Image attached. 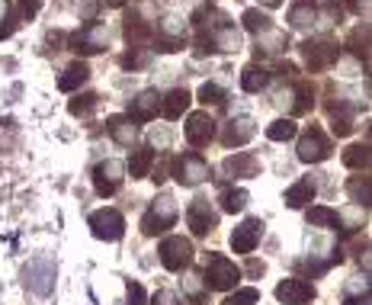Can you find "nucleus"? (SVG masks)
Wrapping results in <instances>:
<instances>
[{"label": "nucleus", "mask_w": 372, "mask_h": 305, "mask_svg": "<svg viewBox=\"0 0 372 305\" xmlns=\"http://www.w3.org/2000/svg\"><path fill=\"white\" fill-rule=\"evenodd\" d=\"M241 279V270L234 267V260L222 257V254H209L205 257V286L215 292H228L237 286Z\"/></svg>", "instance_id": "1"}, {"label": "nucleus", "mask_w": 372, "mask_h": 305, "mask_svg": "<svg viewBox=\"0 0 372 305\" xmlns=\"http://www.w3.org/2000/svg\"><path fill=\"white\" fill-rule=\"evenodd\" d=\"M180 209H177V200H173L170 193H160L157 200H154V206L145 212V219H141V232L145 234H160L167 232V228L177 222Z\"/></svg>", "instance_id": "2"}, {"label": "nucleus", "mask_w": 372, "mask_h": 305, "mask_svg": "<svg viewBox=\"0 0 372 305\" xmlns=\"http://www.w3.org/2000/svg\"><path fill=\"white\" fill-rule=\"evenodd\" d=\"M301 58H305L308 71H327L340 58V46L334 39H308L301 46Z\"/></svg>", "instance_id": "3"}, {"label": "nucleus", "mask_w": 372, "mask_h": 305, "mask_svg": "<svg viewBox=\"0 0 372 305\" xmlns=\"http://www.w3.org/2000/svg\"><path fill=\"white\" fill-rule=\"evenodd\" d=\"M87 225H90V232H93V238H100V241H119L122 234H125V219L109 206L96 209L87 219Z\"/></svg>", "instance_id": "4"}, {"label": "nucleus", "mask_w": 372, "mask_h": 305, "mask_svg": "<svg viewBox=\"0 0 372 305\" xmlns=\"http://www.w3.org/2000/svg\"><path fill=\"white\" fill-rule=\"evenodd\" d=\"M331 151H334L331 148V138H327L318 125H311V129L299 138V161L301 164H321V161H327V157H331Z\"/></svg>", "instance_id": "5"}, {"label": "nucleus", "mask_w": 372, "mask_h": 305, "mask_svg": "<svg viewBox=\"0 0 372 305\" xmlns=\"http://www.w3.org/2000/svg\"><path fill=\"white\" fill-rule=\"evenodd\" d=\"M157 254H160L164 270H183V267H190V260H192V244L183 238V234H170V238L160 241Z\"/></svg>", "instance_id": "6"}, {"label": "nucleus", "mask_w": 372, "mask_h": 305, "mask_svg": "<svg viewBox=\"0 0 372 305\" xmlns=\"http://www.w3.org/2000/svg\"><path fill=\"white\" fill-rule=\"evenodd\" d=\"M151 42L160 48V52H180L186 42V26L180 16H164V20L157 23V29H154Z\"/></svg>", "instance_id": "7"}, {"label": "nucleus", "mask_w": 372, "mask_h": 305, "mask_svg": "<svg viewBox=\"0 0 372 305\" xmlns=\"http://www.w3.org/2000/svg\"><path fill=\"white\" fill-rule=\"evenodd\" d=\"M209 177V164L202 161V155H180L173 157V180L180 187H196Z\"/></svg>", "instance_id": "8"}, {"label": "nucleus", "mask_w": 372, "mask_h": 305, "mask_svg": "<svg viewBox=\"0 0 372 305\" xmlns=\"http://www.w3.org/2000/svg\"><path fill=\"white\" fill-rule=\"evenodd\" d=\"M106 42H109V29L103 26V23H90V26L77 29V33L71 36V48H74V52H83V55L103 52Z\"/></svg>", "instance_id": "9"}, {"label": "nucleus", "mask_w": 372, "mask_h": 305, "mask_svg": "<svg viewBox=\"0 0 372 305\" xmlns=\"http://www.w3.org/2000/svg\"><path fill=\"white\" fill-rule=\"evenodd\" d=\"M186 222H190L192 234H209L212 228L218 225V212L212 209V202L205 200V196H199V200H192L190 209H186Z\"/></svg>", "instance_id": "10"}, {"label": "nucleus", "mask_w": 372, "mask_h": 305, "mask_svg": "<svg viewBox=\"0 0 372 305\" xmlns=\"http://www.w3.org/2000/svg\"><path fill=\"white\" fill-rule=\"evenodd\" d=\"M122 174H125V167H122V161H103L93 167V187L100 196H113L115 190L122 187Z\"/></svg>", "instance_id": "11"}, {"label": "nucleus", "mask_w": 372, "mask_h": 305, "mask_svg": "<svg viewBox=\"0 0 372 305\" xmlns=\"http://www.w3.org/2000/svg\"><path fill=\"white\" fill-rule=\"evenodd\" d=\"M263 219H244L241 225L234 228V234H231V247H234V254H250L257 244H260L263 238Z\"/></svg>", "instance_id": "12"}, {"label": "nucleus", "mask_w": 372, "mask_h": 305, "mask_svg": "<svg viewBox=\"0 0 372 305\" xmlns=\"http://www.w3.org/2000/svg\"><path fill=\"white\" fill-rule=\"evenodd\" d=\"M183 135L192 148H202V145H209L212 135H215V123H212L209 113H190V119H186V125H183Z\"/></svg>", "instance_id": "13"}, {"label": "nucleus", "mask_w": 372, "mask_h": 305, "mask_svg": "<svg viewBox=\"0 0 372 305\" xmlns=\"http://www.w3.org/2000/svg\"><path fill=\"white\" fill-rule=\"evenodd\" d=\"M26 276H29L26 283H29V289L36 296H48L55 289V267H51V260H32Z\"/></svg>", "instance_id": "14"}, {"label": "nucleus", "mask_w": 372, "mask_h": 305, "mask_svg": "<svg viewBox=\"0 0 372 305\" xmlns=\"http://www.w3.org/2000/svg\"><path fill=\"white\" fill-rule=\"evenodd\" d=\"M276 299L286 305H305L314 299V286L305 283V279H282L279 286H276Z\"/></svg>", "instance_id": "15"}, {"label": "nucleus", "mask_w": 372, "mask_h": 305, "mask_svg": "<svg viewBox=\"0 0 372 305\" xmlns=\"http://www.w3.org/2000/svg\"><path fill=\"white\" fill-rule=\"evenodd\" d=\"M160 110V93L157 91H141L138 97L128 103V119L132 123H148V119H154Z\"/></svg>", "instance_id": "16"}, {"label": "nucleus", "mask_w": 372, "mask_h": 305, "mask_svg": "<svg viewBox=\"0 0 372 305\" xmlns=\"http://www.w3.org/2000/svg\"><path fill=\"white\" fill-rule=\"evenodd\" d=\"M254 132H257L254 119H250V116H237V119H231V123L224 125L222 142L228 145V148H237V145H247L250 138H254Z\"/></svg>", "instance_id": "17"}, {"label": "nucleus", "mask_w": 372, "mask_h": 305, "mask_svg": "<svg viewBox=\"0 0 372 305\" xmlns=\"http://www.w3.org/2000/svg\"><path fill=\"white\" fill-rule=\"evenodd\" d=\"M224 174L250 180V177L260 174V161H257V155H250V151H234L231 157H224Z\"/></svg>", "instance_id": "18"}, {"label": "nucleus", "mask_w": 372, "mask_h": 305, "mask_svg": "<svg viewBox=\"0 0 372 305\" xmlns=\"http://www.w3.org/2000/svg\"><path fill=\"white\" fill-rule=\"evenodd\" d=\"M154 36V26H148L138 14H128L125 16V39L132 42V48H145Z\"/></svg>", "instance_id": "19"}, {"label": "nucleus", "mask_w": 372, "mask_h": 305, "mask_svg": "<svg viewBox=\"0 0 372 305\" xmlns=\"http://www.w3.org/2000/svg\"><path fill=\"white\" fill-rule=\"evenodd\" d=\"M190 103H192V97H190V91H183V87H177V91H170L164 97V103H160V113H164L170 123H177L180 116H183L186 110H190Z\"/></svg>", "instance_id": "20"}, {"label": "nucleus", "mask_w": 372, "mask_h": 305, "mask_svg": "<svg viewBox=\"0 0 372 305\" xmlns=\"http://www.w3.org/2000/svg\"><path fill=\"white\" fill-rule=\"evenodd\" d=\"M106 129H109V135H113L119 145H132L135 135H138V125H135L128 116H109Z\"/></svg>", "instance_id": "21"}, {"label": "nucleus", "mask_w": 372, "mask_h": 305, "mask_svg": "<svg viewBox=\"0 0 372 305\" xmlns=\"http://www.w3.org/2000/svg\"><path fill=\"white\" fill-rule=\"evenodd\" d=\"M314 0H295L292 10H289V23H292V29H308L314 23Z\"/></svg>", "instance_id": "22"}, {"label": "nucleus", "mask_w": 372, "mask_h": 305, "mask_svg": "<svg viewBox=\"0 0 372 305\" xmlns=\"http://www.w3.org/2000/svg\"><path fill=\"white\" fill-rule=\"evenodd\" d=\"M87 78H90V68L83 65V61H74V65L61 74V81H58V91L71 93V91H77L81 84H87Z\"/></svg>", "instance_id": "23"}, {"label": "nucleus", "mask_w": 372, "mask_h": 305, "mask_svg": "<svg viewBox=\"0 0 372 305\" xmlns=\"http://www.w3.org/2000/svg\"><path fill=\"white\" fill-rule=\"evenodd\" d=\"M311 200H314V183L311 180H299L295 187L286 190V206L289 209H301V206H308Z\"/></svg>", "instance_id": "24"}, {"label": "nucleus", "mask_w": 372, "mask_h": 305, "mask_svg": "<svg viewBox=\"0 0 372 305\" xmlns=\"http://www.w3.org/2000/svg\"><path fill=\"white\" fill-rule=\"evenodd\" d=\"M154 167V151L151 148H138L132 157H128V174H132V180H141V177H148Z\"/></svg>", "instance_id": "25"}, {"label": "nucleus", "mask_w": 372, "mask_h": 305, "mask_svg": "<svg viewBox=\"0 0 372 305\" xmlns=\"http://www.w3.org/2000/svg\"><path fill=\"white\" fill-rule=\"evenodd\" d=\"M289 100H292V116H301L314 106V93H311V84H292L289 91Z\"/></svg>", "instance_id": "26"}, {"label": "nucleus", "mask_w": 372, "mask_h": 305, "mask_svg": "<svg viewBox=\"0 0 372 305\" xmlns=\"http://www.w3.org/2000/svg\"><path fill=\"white\" fill-rule=\"evenodd\" d=\"M267 84H269V74L263 71V68L247 65V68H244V71H241V87H244V91H247V93H260Z\"/></svg>", "instance_id": "27"}, {"label": "nucleus", "mask_w": 372, "mask_h": 305, "mask_svg": "<svg viewBox=\"0 0 372 305\" xmlns=\"http://www.w3.org/2000/svg\"><path fill=\"white\" fill-rule=\"evenodd\" d=\"M308 225H314V228H340V215H337V209L311 206L308 209Z\"/></svg>", "instance_id": "28"}, {"label": "nucleus", "mask_w": 372, "mask_h": 305, "mask_svg": "<svg viewBox=\"0 0 372 305\" xmlns=\"http://www.w3.org/2000/svg\"><path fill=\"white\" fill-rule=\"evenodd\" d=\"M343 164L350 170H366L369 167V145H350L343 151Z\"/></svg>", "instance_id": "29"}, {"label": "nucleus", "mask_w": 372, "mask_h": 305, "mask_svg": "<svg viewBox=\"0 0 372 305\" xmlns=\"http://www.w3.org/2000/svg\"><path fill=\"white\" fill-rule=\"evenodd\" d=\"M295 132H299V125H295L292 119H276L273 125H267L269 142H289V138H295Z\"/></svg>", "instance_id": "30"}, {"label": "nucleus", "mask_w": 372, "mask_h": 305, "mask_svg": "<svg viewBox=\"0 0 372 305\" xmlns=\"http://www.w3.org/2000/svg\"><path fill=\"white\" fill-rule=\"evenodd\" d=\"M241 23H244V29H247V33H257V36H263L267 29H273V26H269V16L260 14V10H244Z\"/></svg>", "instance_id": "31"}, {"label": "nucleus", "mask_w": 372, "mask_h": 305, "mask_svg": "<svg viewBox=\"0 0 372 305\" xmlns=\"http://www.w3.org/2000/svg\"><path fill=\"white\" fill-rule=\"evenodd\" d=\"M247 200H250V193H247V190H241V187H237V190H224V193H222V209H224V212H241V209L247 206Z\"/></svg>", "instance_id": "32"}, {"label": "nucleus", "mask_w": 372, "mask_h": 305, "mask_svg": "<svg viewBox=\"0 0 372 305\" xmlns=\"http://www.w3.org/2000/svg\"><path fill=\"white\" fill-rule=\"evenodd\" d=\"M346 190H350L353 202H359V206H369V177H350Z\"/></svg>", "instance_id": "33"}, {"label": "nucleus", "mask_w": 372, "mask_h": 305, "mask_svg": "<svg viewBox=\"0 0 372 305\" xmlns=\"http://www.w3.org/2000/svg\"><path fill=\"white\" fill-rule=\"evenodd\" d=\"M199 100H202L205 106H222L224 100H228V93H224L218 84H202L199 87Z\"/></svg>", "instance_id": "34"}, {"label": "nucleus", "mask_w": 372, "mask_h": 305, "mask_svg": "<svg viewBox=\"0 0 372 305\" xmlns=\"http://www.w3.org/2000/svg\"><path fill=\"white\" fill-rule=\"evenodd\" d=\"M257 302H260V289H234L224 299V305H257Z\"/></svg>", "instance_id": "35"}, {"label": "nucleus", "mask_w": 372, "mask_h": 305, "mask_svg": "<svg viewBox=\"0 0 372 305\" xmlns=\"http://www.w3.org/2000/svg\"><path fill=\"white\" fill-rule=\"evenodd\" d=\"M93 106H96V93H83V97L71 100V113H74V116H87Z\"/></svg>", "instance_id": "36"}, {"label": "nucleus", "mask_w": 372, "mask_h": 305, "mask_svg": "<svg viewBox=\"0 0 372 305\" xmlns=\"http://www.w3.org/2000/svg\"><path fill=\"white\" fill-rule=\"evenodd\" d=\"M151 305H183V299H180L173 289H157L151 296Z\"/></svg>", "instance_id": "37"}, {"label": "nucleus", "mask_w": 372, "mask_h": 305, "mask_svg": "<svg viewBox=\"0 0 372 305\" xmlns=\"http://www.w3.org/2000/svg\"><path fill=\"white\" fill-rule=\"evenodd\" d=\"M38 14V0H19L16 4V20H32V16Z\"/></svg>", "instance_id": "38"}, {"label": "nucleus", "mask_w": 372, "mask_h": 305, "mask_svg": "<svg viewBox=\"0 0 372 305\" xmlns=\"http://www.w3.org/2000/svg\"><path fill=\"white\" fill-rule=\"evenodd\" d=\"M148 296H145V286L141 283H132L128 279V296H125V305H145Z\"/></svg>", "instance_id": "39"}, {"label": "nucleus", "mask_w": 372, "mask_h": 305, "mask_svg": "<svg viewBox=\"0 0 372 305\" xmlns=\"http://www.w3.org/2000/svg\"><path fill=\"white\" fill-rule=\"evenodd\" d=\"M331 129H334V135H350V132H353V119L346 116V113H340V116L334 113V125H331Z\"/></svg>", "instance_id": "40"}, {"label": "nucleus", "mask_w": 372, "mask_h": 305, "mask_svg": "<svg viewBox=\"0 0 372 305\" xmlns=\"http://www.w3.org/2000/svg\"><path fill=\"white\" fill-rule=\"evenodd\" d=\"M16 26H19L16 14H6V16H0V39H10V36L16 33Z\"/></svg>", "instance_id": "41"}, {"label": "nucleus", "mask_w": 372, "mask_h": 305, "mask_svg": "<svg viewBox=\"0 0 372 305\" xmlns=\"http://www.w3.org/2000/svg\"><path fill=\"white\" fill-rule=\"evenodd\" d=\"M145 65H148V48H145V52L122 55V68H145Z\"/></svg>", "instance_id": "42"}, {"label": "nucleus", "mask_w": 372, "mask_h": 305, "mask_svg": "<svg viewBox=\"0 0 372 305\" xmlns=\"http://www.w3.org/2000/svg\"><path fill=\"white\" fill-rule=\"evenodd\" d=\"M186 289H190L192 302H202V286H199V276H190V279H186Z\"/></svg>", "instance_id": "43"}, {"label": "nucleus", "mask_w": 372, "mask_h": 305, "mask_svg": "<svg viewBox=\"0 0 372 305\" xmlns=\"http://www.w3.org/2000/svg\"><path fill=\"white\" fill-rule=\"evenodd\" d=\"M106 7H125V0H103Z\"/></svg>", "instance_id": "44"}, {"label": "nucleus", "mask_w": 372, "mask_h": 305, "mask_svg": "<svg viewBox=\"0 0 372 305\" xmlns=\"http://www.w3.org/2000/svg\"><path fill=\"white\" fill-rule=\"evenodd\" d=\"M260 4H263V7H279L282 0H260Z\"/></svg>", "instance_id": "45"}, {"label": "nucleus", "mask_w": 372, "mask_h": 305, "mask_svg": "<svg viewBox=\"0 0 372 305\" xmlns=\"http://www.w3.org/2000/svg\"><path fill=\"white\" fill-rule=\"evenodd\" d=\"M350 4V10H359V0H346Z\"/></svg>", "instance_id": "46"}]
</instances>
